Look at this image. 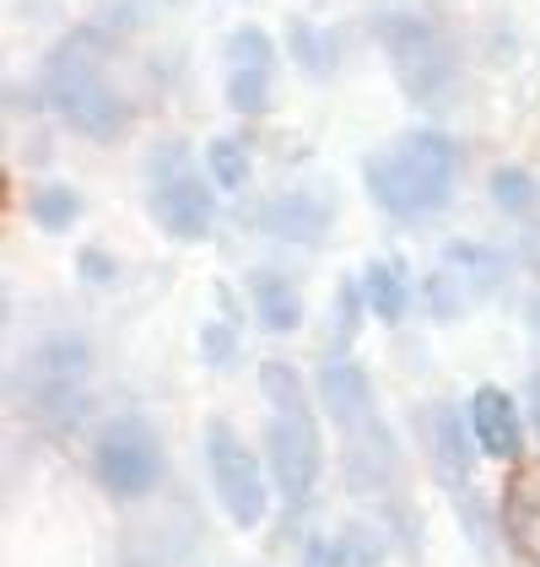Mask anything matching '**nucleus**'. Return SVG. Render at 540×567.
I'll list each match as a JSON object with an SVG mask.
<instances>
[{
	"label": "nucleus",
	"instance_id": "f257e3e1",
	"mask_svg": "<svg viewBox=\"0 0 540 567\" xmlns=\"http://www.w3.org/2000/svg\"><path fill=\"white\" fill-rule=\"evenodd\" d=\"M362 189L367 200L395 221H427L438 217L459 189V146L449 131L411 125L390 135L378 152L362 163Z\"/></svg>",
	"mask_w": 540,
	"mask_h": 567
},
{
	"label": "nucleus",
	"instance_id": "f03ea898",
	"mask_svg": "<svg viewBox=\"0 0 540 567\" xmlns=\"http://www.w3.org/2000/svg\"><path fill=\"white\" fill-rule=\"evenodd\" d=\"M260 394L270 405L266 437H260V454L270 465L276 492L303 508L314 497L319 471H324V433H319V394L303 384V373L281 357L260 362Z\"/></svg>",
	"mask_w": 540,
	"mask_h": 567
},
{
	"label": "nucleus",
	"instance_id": "7ed1b4c3",
	"mask_svg": "<svg viewBox=\"0 0 540 567\" xmlns=\"http://www.w3.org/2000/svg\"><path fill=\"white\" fill-rule=\"evenodd\" d=\"M44 103L87 141H120L131 131V97L114 87L108 39L97 28H76L44 60Z\"/></svg>",
	"mask_w": 540,
	"mask_h": 567
},
{
	"label": "nucleus",
	"instance_id": "20e7f679",
	"mask_svg": "<svg viewBox=\"0 0 540 567\" xmlns=\"http://www.w3.org/2000/svg\"><path fill=\"white\" fill-rule=\"evenodd\" d=\"M146 212L152 221L179 238V244H200L217 227V184L200 174L195 152L184 141H157L146 157Z\"/></svg>",
	"mask_w": 540,
	"mask_h": 567
},
{
	"label": "nucleus",
	"instance_id": "39448f33",
	"mask_svg": "<svg viewBox=\"0 0 540 567\" xmlns=\"http://www.w3.org/2000/svg\"><path fill=\"white\" fill-rule=\"evenodd\" d=\"M92 351L82 336H44L11 368V405L22 416H76L87 400Z\"/></svg>",
	"mask_w": 540,
	"mask_h": 567
},
{
	"label": "nucleus",
	"instance_id": "423d86ee",
	"mask_svg": "<svg viewBox=\"0 0 540 567\" xmlns=\"http://www.w3.org/2000/svg\"><path fill=\"white\" fill-rule=\"evenodd\" d=\"M200 454H206V476H211V497L222 503V514L232 529H260L270 519V497H276V481H270L266 454L249 449V437L238 433L232 422H206L200 437Z\"/></svg>",
	"mask_w": 540,
	"mask_h": 567
},
{
	"label": "nucleus",
	"instance_id": "0eeeda50",
	"mask_svg": "<svg viewBox=\"0 0 540 567\" xmlns=\"http://www.w3.org/2000/svg\"><path fill=\"white\" fill-rule=\"evenodd\" d=\"M373 39L384 49L395 82L405 87V97L416 103H438L454 87L459 65H454V44L427 22V17H411V11H390L373 22Z\"/></svg>",
	"mask_w": 540,
	"mask_h": 567
},
{
	"label": "nucleus",
	"instance_id": "6e6552de",
	"mask_svg": "<svg viewBox=\"0 0 540 567\" xmlns=\"http://www.w3.org/2000/svg\"><path fill=\"white\" fill-rule=\"evenodd\" d=\"M168 471V460H163V437L152 433V422L146 416H108L103 422V433L92 443V476L97 486L108 492V497H152L157 492V481Z\"/></svg>",
	"mask_w": 540,
	"mask_h": 567
},
{
	"label": "nucleus",
	"instance_id": "1a4fd4ad",
	"mask_svg": "<svg viewBox=\"0 0 540 567\" xmlns=\"http://www.w3.org/2000/svg\"><path fill=\"white\" fill-rule=\"evenodd\" d=\"M222 65H227V109L255 120L270 114V97H276V39L266 28L243 22L222 39Z\"/></svg>",
	"mask_w": 540,
	"mask_h": 567
},
{
	"label": "nucleus",
	"instance_id": "9d476101",
	"mask_svg": "<svg viewBox=\"0 0 540 567\" xmlns=\"http://www.w3.org/2000/svg\"><path fill=\"white\" fill-rule=\"evenodd\" d=\"M470 416H459L454 405H427V460H433V476L454 492V508L459 519L470 514L476 519V454H470ZM476 546H487V524L476 519Z\"/></svg>",
	"mask_w": 540,
	"mask_h": 567
},
{
	"label": "nucleus",
	"instance_id": "9b49d317",
	"mask_svg": "<svg viewBox=\"0 0 540 567\" xmlns=\"http://www.w3.org/2000/svg\"><path fill=\"white\" fill-rule=\"evenodd\" d=\"M314 394H319V411L335 422V433L362 427V422L378 416L373 379H367V368L352 362V351H330V357H324V368H319V379H314Z\"/></svg>",
	"mask_w": 540,
	"mask_h": 567
},
{
	"label": "nucleus",
	"instance_id": "f8f14e48",
	"mask_svg": "<svg viewBox=\"0 0 540 567\" xmlns=\"http://www.w3.org/2000/svg\"><path fill=\"white\" fill-rule=\"evenodd\" d=\"M492 281H497V255L476 249V244H454L444 255V265H438V276L427 281V308L438 319H454V313H465L476 303L481 292H492Z\"/></svg>",
	"mask_w": 540,
	"mask_h": 567
},
{
	"label": "nucleus",
	"instance_id": "ddd939ff",
	"mask_svg": "<svg viewBox=\"0 0 540 567\" xmlns=\"http://www.w3.org/2000/svg\"><path fill=\"white\" fill-rule=\"evenodd\" d=\"M465 416H470V437H476V449L487 460H502V465L525 460V422H519V405H513L508 390L481 384V390L470 394Z\"/></svg>",
	"mask_w": 540,
	"mask_h": 567
},
{
	"label": "nucleus",
	"instance_id": "4468645a",
	"mask_svg": "<svg viewBox=\"0 0 540 567\" xmlns=\"http://www.w3.org/2000/svg\"><path fill=\"white\" fill-rule=\"evenodd\" d=\"M249 303H255L260 330H270V336H292L303 324V292L281 270H249Z\"/></svg>",
	"mask_w": 540,
	"mask_h": 567
},
{
	"label": "nucleus",
	"instance_id": "2eb2a0df",
	"mask_svg": "<svg viewBox=\"0 0 540 567\" xmlns=\"http://www.w3.org/2000/svg\"><path fill=\"white\" fill-rule=\"evenodd\" d=\"M362 298H367V313L378 324H401L405 308H411V281H405V265L390 260V255H373L362 265Z\"/></svg>",
	"mask_w": 540,
	"mask_h": 567
},
{
	"label": "nucleus",
	"instance_id": "dca6fc26",
	"mask_svg": "<svg viewBox=\"0 0 540 567\" xmlns=\"http://www.w3.org/2000/svg\"><path fill=\"white\" fill-rule=\"evenodd\" d=\"M276 233V238H287V244H319V233H324V221H330V206L319 200V195H276L266 206V217H260Z\"/></svg>",
	"mask_w": 540,
	"mask_h": 567
},
{
	"label": "nucleus",
	"instance_id": "f3484780",
	"mask_svg": "<svg viewBox=\"0 0 540 567\" xmlns=\"http://www.w3.org/2000/svg\"><path fill=\"white\" fill-rule=\"evenodd\" d=\"M206 174L217 189H243L249 174H255V163H249V146L238 141V135H217V141H206Z\"/></svg>",
	"mask_w": 540,
	"mask_h": 567
},
{
	"label": "nucleus",
	"instance_id": "a211bd4d",
	"mask_svg": "<svg viewBox=\"0 0 540 567\" xmlns=\"http://www.w3.org/2000/svg\"><path fill=\"white\" fill-rule=\"evenodd\" d=\"M28 217H33V227H44V233H65V227H76V217H82V195L71 184H44V189L28 195Z\"/></svg>",
	"mask_w": 540,
	"mask_h": 567
},
{
	"label": "nucleus",
	"instance_id": "6ab92c4d",
	"mask_svg": "<svg viewBox=\"0 0 540 567\" xmlns=\"http://www.w3.org/2000/svg\"><path fill=\"white\" fill-rule=\"evenodd\" d=\"M492 206L497 212H508V217H530L540 206V184L536 174H525L519 163H502L492 174Z\"/></svg>",
	"mask_w": 540,
	"mask_h": 567
},
{
	"label": "nucleus",
	"instance_id": "aec40b11",
	"mask_svg": "<svg viewBox=\"0 0 540 567\" xmlns=\"http://www.w3.org/2000/svg\"><path fill=\"white\" fill-rule=\"evenodd\" d=\"M362 313H367V298H362V276H341L335 287V308H330V324H335V351H352L362 330Z\"/></svg>",
	"mask_w": 540,
	"mask_h": 567
},
{
	"label": "nucleus",
	"instance_id": "412c9836",
	"mask_svg": "<svg viewBox=\"0 0 540 567\" xmlns=\"http://www.w3.org/2000/svg\"><path fill=\"white\" fill-rule=\"evenodd\" d=\"M292 54H298V65H303L309 76H330V65H335V39L314 33L309 22H298V28H292Z\"/></svg>",
	"mask_w": 540,
	"mask_h": 567
},
{
	"label": "nucleus",
	"instance_id": "4be33fe9",
	"mask_svg": "<svg viewBox=\"0 0 540 567\" xmlns=\"http://www.w3.org/2000/svg\"><path fill=\"white\" fill-rule=\"evenodd\" d=\"M200 351H206V362H211V368H222V362H232V351H238V336H232V324H222V319H211V324L200 330Z\"/></svg>",
	"mask_w": 540,
	"mask_h": 567
},
{
	"label": "nucleus",
	"instance_id": "5701e85b",
	"mask_svg": "<svg viewBox=\"0 0 540 567\" xmlns=\"http://www.w3.org/2000/svg\"><path fill=\"white\" fill-rule=\"evenodd\" d=\"M303 567H352V540H324V535H314L303 546Z\"/></svg>",
	"mask_w": 540,
	"mask_h": 567
},
{
	"label": "nucleus",
	"instance_id": "b1692460",
	"mask_svg": "<svg viewBox=\"0 0 540 567\" xmlns=\"http://www.w3.org/2000/svg\"><path fill=\"white\" fill-rule=\"evenodd\" d=\"M76 270H82V281H92V287H114L120 281V260H108L103 249H82Z\"/></svg>",
	"mask_w": 540,
	"mask_h": 567
},
{
	"label": "nucleus",
	"instance_id": "393cba45",
	"mask_svg": "<svg viewBox=\"0 0 540 567\" xmlns=\"http://www.w3.org/2000/svg\"><path fill=\"white\" fill-rule=\"evenodd\" d=\"M530 416H536V437H540V368H536V379H530Z\"/></svg>",
	"mask_w": 540,
	"mask_h": 567
},
{
	"label": "nucleus",
	"instance_id": "a878e982",
	"mask_svg": "<svg viewBox=\"0 0 540 567\" xmlns=\"http://www.w3.org/2000/svg\"><path fill=\"white\" fill-rule=\"evenodd\" d=\"M525 255L540 265V233H530V238H525Z\"/></svg>",
	"mask_w": 540,
	"mask_h": 567
},
{
	"label": "nucleus",
	"instance_id": "bb28decb",
	"mask_svg": "<svg viewBox=\"0 0 540 567\" xmlns=\"http://www.w3.org/2000/svg\"><path fill=\"white\" fill-rule=\"evenodd\" d=\"M530 330H536V336H540V298H536V303H530Z\"/></svg>",
	"mask_w": 540,
	"mask_h": 567
}]
</instances>
